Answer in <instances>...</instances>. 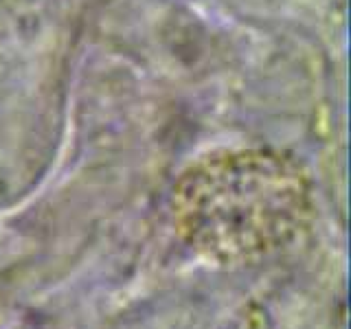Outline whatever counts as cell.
Instances as JSON below:
<instances>
[{
    "mask_svg": "<svg viewBox=\"0 0 351 329\" xmlns=\"http://www.w3.org/2000/svg\"><path fill=\"white\" fill-rule=\"evenodd\" d=\"M180 215L193 237L219 248H252L299 226L310 195L290 160L239 151L206 160L184 178Z\"/></svg>",
    "mask_w": 351,
    "mask_h": 329,
    "instance_id": "1",
    "label": "cell"
}]
</instances>
